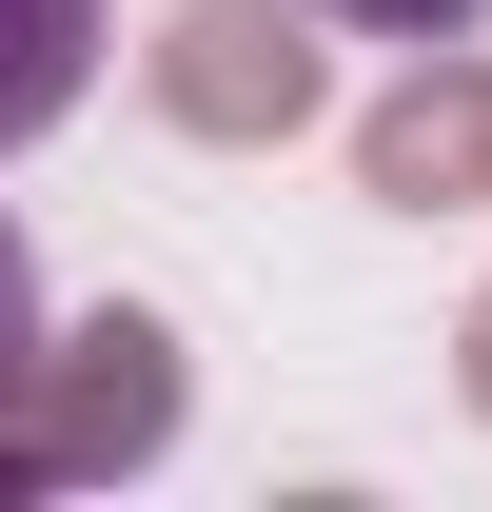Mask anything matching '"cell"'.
<instances>
[{"label":"cell","mask_w":492,"mask_h":512,"mask_svg":"<svg viewBox=\"0 0 492 512\" xmlns=\"http://www.w3.org/2000/svg\"><path fill=\"white\" fill-rule=\"evenodd\" d=\"M0 414L40 434V493H119V473H158V453H178V414H197V375H178V316L99 296L79 335H40V375L0 394Z\"/></svg>","instance_id":"cell-1"},{"label":"cell","mask_w":492,"mask_h":512,"mask_svg":"<svg viewBox=\"0 0 492 512\" xmlns=\"http://www.w3.org/2000/svg\"><path fill=\"white\" fill-rule=\"evenodd\" d=\"M138 79H158V119L217 138V158H276V138L335 119V60H315V0H178L158 40H138Z\"/></svg>","instance_id":"cell-2"},{"label":"cell","mask_w":492,"mask_h":512,"mask_svg":"<svg viewBox=\"0 0 492 512\" xmlns=\"http://www.w3.org/2000/svg\"><path fill=\"white\" fill-rule=\"evenodd\" d=\"M355 197H394V217H492V60L473 40H414V79L355 99Z\"/></svg>","instance_id":"cell-3"},{"label":"cell","mask_w":492,"mask_h":512,"mask_svg":"<svg viewBox=\"0 0 492 512\" xmlns=\"http://www.w3.org/2000/svg\"><path fill=\"white\" fill-rule=\"evenodd\" d=\"M79 79H99V0H0V158H20V138H60Z\"/></svg>","instance_id":"cell-4"},{"label":"cell","mask_w":492,"mask_h":512,"mask_svg":"<svg viewBox=\"0 0 492 512\" xmlns=\"http://www.w3.org/2000/svg\"><path fill=\"white\" fill-rule=\"evenodd\" d=\"M40 375V256H20V217H0V394Z\"/></svg>","instance_id":"cell-5"},{"label":"cell","mask_w":492,"mask_h":512,"mask_svg":"<svg viewBox=\"0 0 492 512\" xmlns=\"http://www.w3.org/2000/svg\"><path fill=\"white\" fill-rule=\"evenodd\" d=\"M315 20H355V40H473L492 0H315Z\"/></svg>","instance_id":"cell-6"},{"label":"cell","mask_w":492,"mask_h":512,"mask_svg":"<svg viewBox=\"0 0 492 512\" xmlns=\"http://www.w3.org/2000/svg\"><path fill=\"white\" fill-rule=\"evenodd\" d=\"M453 394H473V434H492V296L453 316Z\"/></svg>","instance_id":"cell-7"}]
</instances>
